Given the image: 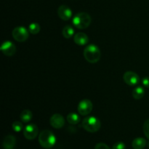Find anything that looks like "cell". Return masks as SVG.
I'll list each match as a JSON object with an SVG mask.
<instances>
[{
    "label": "cell",
    "mask_w": 149,
    "mask_h": 149,
    "mask_svg": "<svg viewBox=\"0 0 149 149\" xmlns=\"http://www.w3.org/2000/svg\"><path fill=\"white\" fill-rule=\"evenodd\" d=\"M12 127H13V130L16 132H20V131H22L24 129L22 122H18V121H15V122H13V125H12Z\"/></svg>",
    "instance_id": "obj_20"
},
{
    "label": "cell",
    "mask_w": 149,
    "mask_h": 149,
    "mask_svg": "<svg viewBox=\"0 0 149 149\" xmlns=\"http://www.w3.org/2000/svg\"><path fill=\"white\" fill-rule=\"evenodd\" d=\"M50 125L55 129H61L65 125L64 117L60 113H55L52 115L49 119Z\"/></svg>",
    "instance_id": "obj_10"
},
{
    "label": "cell",
    "mask_w": 149,
    "mask_h": 149,
    "mask_svg": "<svg viewBox=\"0 0 149 149\" xmlns=\"http://www.w3.org/2000/svg\"><path fill=\"white\" fill-rule=\"evenodd\" d=\"M92 18L87 13H79L73 18V24L78 29H85L90 26Z\"/></svg>",
    "instance_id": "obj_3"
},
{
    "label": "cell",
    "mask_w": 149,
    "mask_h": 149,
    "mask_svg": "<svg viewBox=\"0 0 149 149\" xmlns=\"http://www.w3.org/2000/svg\"><path fill=\"white\" fill-rule=\"evenodd\" d=\"M58 17L63 20H68L72 17V10L66 5H61L58 9Z\"/></svg>",
    "instance_id": "obj_11"
},
{
    "label": "cell",
    "mask_w": 149,
    "mask_h": 149,
    "mask_svg": "<svg viewBox=\"0 0 149 149\" xmlns=\"http://www.w3.org/2000/svg\"><path fill=\"white\" fill-rule=\"evenodd\" d=\"M32 117H33L32 112L30 110H28V109L23 111L20 115V120H21L23 123H29V122L32 119Z\"/></svg>",
    "instance_id": "obj_16"
},
{
    "label": "cell",
    "mask_w": 149,
    "mask_h": 149,
    "mask_svg": "<svg viewBox=\"0 0 149 149\" xmlns=\"http://www.w3.org/2000/svg\"><path fill=\"white\" fill-rule=\"evenodd\" d=\"M13 38L18 42H26L29 36V29H26L24 26H17L13 30L12 32Z\"/></svg>",
    "instance_id": "obj_5"
},
{
    "label": "cell",
    "mask_w": 149,
    "mask_h": 149,
    "mask_svg": "<svg viewBox=\"0 0 149 149\" xmlns=\"http://www.w3.org/2000/svg\"><path fill=\"white\" fill-rule=\"evenodd\" d=\"M81 126L89 132H96L100 130L101 124L100 121L95 116H87L81 122Z\"/></svg>",
    "instance_id": "obj_4"
},
{
    "label": "cell",
    "mask_w": 149,
    "mask_h": 149,
    "mask_svg": "<svg viewBox=\"0 0 149 149\" xmlns=\"http://www.w3.org/2000/svg\"><path fill=\"white\" fill-rule=\"evenodd\" d=\"M74 42L77 44V45H79V46H83V45H85L88 43L89 42V37L87 34H85L84 33H81V32H79V33H76L74 36Z\"/></svg>",
    "instance_id": "obj_12"
},
{
    "label": "cell",
    "mask_w": 149,
    "mask_h": 149,
    "mask_svg": "<svg viewBox=\"0 0 149 149\" xmlns=\"http://www.w3.org/2000/svg\"><path fill=\"white\" fill-rule=\"evenodd\" d=\"M1 52L4 54L6 56H13L15 54L16 52V47L10 41H6V42H3L0 47Z\"/></svg>",
    "instance_id": "obj_9"
},
{
    "label": "cell",
    "mask_w": 149,
    "mask_h": 149,
    "mask_svg": "<svg viewBox=\"0 0 149 149\" xmlns=\"http://www.w3.org/2000/svg\"><path fill=\"white\" fill-rule=\"evenodd\" d=\"M93 105L91 100H88V99H84L81 101L79 102L78 105V110L79 113L81 116H87L89 115L93 111Z\"/></svg>",
    "instance_id": "obj_6"
},
{
    "label": "cell",
    "mask_w": 149,
    "mask_h": 149,
    "mask_svg": "<svg viewBox=\"0 0 149 149\" xmlns=\"http://www.w3.org/2000/svg\"><path fill=\"white\" fill-rule=\"evenodd\" d=\"M146 145L147 142L143 138H135L132 143V146L134 149H143Z\"/></svg>",
    "instance_id": "obj_14"
},
{
    "label": "cell",
    "mask_w": 149,
    "mask_h": 149,
    "mask_svg": "<svg viewBox=\"0 0 149 149\" xmlns=\"http://www.w3.org/2000/svg\"><path fill=\"white\" fill-rule=\"evenodd\" d=\"M142 84L146 88H149V77H145L143 79Z\"/></svg>",
    "instance_id": "obj_24"
},
{
    "label": "cell",
    "mask_w": 149,
    "mask_h": 149,
    "mask_svg": "<svg viewBox=\"0 0 149 149\" xmlns=\"http://www.w3.org/2000/svg\"><path fill=\"white\" fill-rule=\"evenodd\" d=\"M143 132L146 138L149 139V119H147L143 124Z\"/></svg>",
    "instance_id": "obj_21"
},
{
    "label": "cell",
    "mask_w": 149,
    "mask_h": 149,
    "mask_svg": "<svg viewBox=\"0 0 149 149\" xmlns=\"http://www.w3.org/2000/svg\"><path fill=\"white\" fill-rule=\"evenodd\" d=\"M125 82L129 86H135L140 82V77L133 71H127L123 76Z\"/></svg>",
    "instance_id": "obj_8"
},
{
    "label": "cell",
    "mask_w": 149,
    "mask_h": 149,
    "mask_svg": "<svg viewBox=\"0 0 149 149\" xmlns=\"http://www.w3.org/2000/svg\"><path fill=\"white\" fill-rule=\"evenodd\" d=\"M148 147H149V142H148Z\"/></svg>",
    "instance_id": "obj_25"
},
{
    "label": "cell",
    "mask_w": 149,
    "mask_h": 149,
    "mask_svg": "<svg viewBox=\"0 0 149 149\" xmlns=\"http://www.w3.org/2000/svg\"><path fill=\"white\" fill-rule=\"evenodd\" d=\"M100 50L97 45L91 44L84 48V57L87 62L90 63H96L100 61Z\"/></svg>",
    "instance_id": "obj_2"
},
{
    "label": "cell",
    "mask_w": 149,
    "mask_h": 149,
    "mask_svg": "<svg viewBox=\"0 0 149 149\" xmlns=\"http://www.w3.org/2000/svg\"><path fill=\"white\" fill-rule=\"evenodd\" d=\"M144 95H145V90H144L143 87H141V86L135 87L132 93V97L135 100H140L143 97Z\"/></svg>",
    "instance_id": "obj_15"
},
{
    "label": "cell",
    "mask_w": 149,
    "mask_h": 149,
    "mask_svg": "<svg viewBox=\"0 0 149 149\" xmlns=\"http://www.w3.org/2000/svg\"><path fill=\"white\" fill-rule=\"evenodd\" d=\"M67 121L71 125H77L80 122V116L76 113H70L67 116Z\"/></svg>",
    "instance_id": "obj_17"
},
{
    "label": "cell",
    "mask_w": 149,
    "mask_h": 149,
    "mask_svg": "<svg viewBox=\"0 0 149 149\" xmlns=\"http://www.w3.org/2000/svg\"><path fill=\"white\" fill-rule=\"evenodd\" d=\"M126 146L123 142H117L113 144L112 149H125Z\"/></svg>",
    "instance_id": "obj_22"
},
{
    "label": "cell",
    "mask_w": 149,
    "mask_h": 149,
    "mask_svg": "<svg viewBox=\"0 0 149 149\" xmlns=\"http://www.w3.org/2000/svg\"><path fill=\"white\" fill-rule=\"evenodd\" d=\"M63 36L66 39H70L74 36V29L71 26H65L62 30Z\"/></svg>",
    "instance_id": "obj_18"
},
{
    "label": "cell",
    "mask_w": 149,
    "mask_h": 149,
    "mask_svg": "<svg viewBox=\"0 0 149 149\" xmlns=\"http://www.w3.org/2000/svg\"><path fill=\"white\" fill-rule=\"evenodd\" d=\"M39 143L44 148L49 149L55 146L56 143V137L52 131L44 130L39 135Z\"/></svg>",
    "instance_id": "obj_1"
},
{
    "label": "cell",
    "mask_w": 149,
    "mask_h": 149,
    "mask_svg": "<svg viewBox=\"0 0 149 149\" xmlns=\"http://www.w3.org/2000/svg\"><path fill=\"white\" fill-rule=\"evenodd\" d=\"M39 134V128L34 124H29L23 129V135L27 140H33Z\"/></svg>",
    "instance_id": "obj_7"
},
{
    "label": "cell",
    "mask_w": 149,
    "mask_h": 149,
    "mask_svg": "<svg viewBox=\"0 0 149 149\" xmlns=\"http://www.w3.org/2000/svg\"><path fill=\"white\" fill-rule=\"evenodd\" d=\"M41 30L40 26L37 23H32L29 25V31L31 34H37Z\"/></svg>",
    "instance_id": "obj_19"
},
{
    "label": "cell",
    "mask_w": 149,
    "mask_h": 149,
    "mask_svg": "<svg viewBox=\"0 0 149 149\" xmlns=\"http://www.w3.org/2000/svg\"><path fill=\"white\" fill-rule=\"evenodd\" d=\"M16 144L15 137L9 135L4 138L3 141V148L4 149H14Z\"/></svg>",
    "instance_id": "obj_13"
},
{
    "label": "cell",
    "mask_w": 149,
    "mask_h": 149,
    "mask_svg": "<svg viewBox=\"0 0 149 149\" xmlns=\"http://www.w3.org/2000/svg\"><path fill=\"white\" fill-rule=\"evenodd\" d=\"M95 149H111L109 148V146H107L106 144L103 143H99L96 144V146H95Z\"/></svg>",
    "instance_id": "obj_23"
}]
</instances>
